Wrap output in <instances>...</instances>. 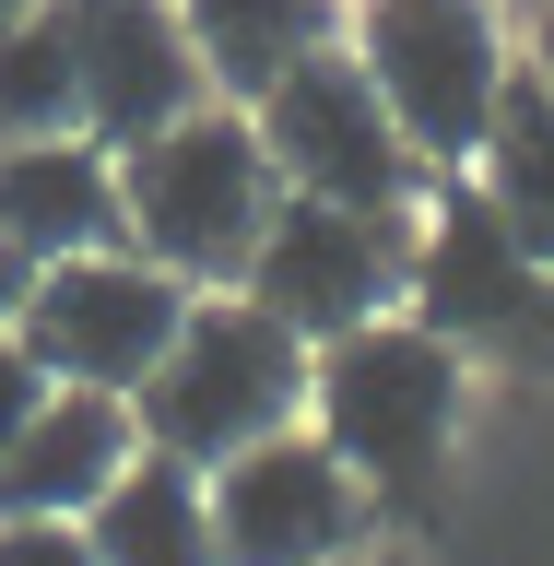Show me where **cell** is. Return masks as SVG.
Returning <instances> with one entry per match:
<instances>
[{
  "mask_svg": "<svg viewBox=\"0 0 554 566\" xmlns=\"http://www.w3.org/2000/svg\"><path fill=\"white\" fill-rule=\"evenodd\" d=\"M401 283H414V212H343V201H295L283 189L260 248H248L237 295L272 307L295 343H343L366 318H401Z\"/></svg>",
  "mask_w": 554,
  "mask_h": 566,
  "instance_id": "52a82bcc",
  "label": "cell"
},
{
  "mask_svg": "<svg viewBox=\"0 0 554 566\" xmlns=\"http://www.w3.org/2000/svg\"><path fill=\"white\" fill-rule=\"evenodd\" d=\"M83 543H95V566H224L212 555V484L189 460H166V449H142L83 507Z\"/></svg>",
  "mask_w": 554,
  "mask_h": 566,
  "instance_id": "5bb4252c",
  "label": "cell"
},
{
  "mask_svg": "<svg viewBox=\"0 0 554 566\" xmlns=\"http://www.w3.org/2000/svg\"><path fill=\"white\" fill-rule=\"evenodd\" d=\"M343 12H354V0H343Z\"/></svg>",
  "mask_w": 554,
  "mask_h": 566,
  "instance_id": "cb8c5ba5",
  "label": "cell"
},
{
  "mask_svg": "<svg viewBox=\"0 0 554 566\" xmlns=\"http://www.w3.org/2000/svg\"><path fill=\"white\" fill-rule=\"evenodd\" d=\"M0 237L24 248L35 272L48 260H83V248H130L118 237V154L95 130L0 142Z\"/></svg>",
  "mask_w": 554,
  "mask_h": 566,
  "instance_id": "7c38bea8",
  "label": "cell"
},
{
  "mask_svg": "<svg viewBox=\"0 0 554 566\" xmlns=\"http://www.w3.org/2000/svg\"><path fill=\"white\" fill-rule=\"evenodd\" d=\"M0 566H95L83 520H0Z\"/></svg>",
  "mask_w": 554,
  "mask_h": 566,
  "instance_id": "e0dca14e",
  "label": "cell"
},
{
  "mask_svg": "<svg viewBox=\"0 0 554 566\" xmlns=\"http://www.w3.org/2000/svg\"><path fill=\"white\" fill-rule=\"evenodd\" d=\"M401 318H425L460 366H520V378H554V260H531V248L495 224L472 177H437V189H425Z\"/></svg>",
  "mask_w": 554,
  "mask_h": 566,
  "instance_id": "5b68a950",
  "label": "cell"
},
{
  "mask_svg": "<svg viewBox=\"0 0 554 566\" xmlns=\"http://www.w3.org/2000/svg\"><path fill=\"white\" fill-rule=\"evenodd\" d=\"M48 130H83V83H71L60 12L35 0L24 24H0V142H48Z\"/></svg>",
  "mask_w": 554,
  "mask_h": 566,
  "instance_id": "2e32d148",
  "label": "cell"
},
{
  "mask_svg": "<svg viewBox=\"0 0 554 566\" xmlns=\"http://www.w3.org/2000/svg\"><path fill=\"white\" fill-rule=\"evenodd\" d=\"M343 48L401 118V142L425 154V177H472L495 106L520 83V12H495V0H354Z\"/></svg>",
  "mask_w": 554,
  "mask_h": 566,
  "instance_id": "3957f363",
  "label": "cell"
},
{
  "mask_svg": "<svg viewBox=\"0 0 554 566\" xmlns=\"http://www.w3.org/2000/svg\"><path fill=\"white\" fill-rule=\"evenodd\" d=\"M260 118V154L295 201H343V212H425V154L401 142V118L378 106V83L354 71V48H318L248 106Z\"/></svg>",
  "mask_w": 554,
  "mask_h": 566,
  "instance_id": "8992f818",
  "label": "cell"
},
{
  "mask_svg": "<svg viewBox=\"0 0 554 566\" xmlns=\"http://www.w3.org/2000/svg\"><path fill=\"white\" fill-rule=\"evenodd\" d=\"M472 189H484V212L531 248V260H554V95L531 71L508 83V106H495L484 154H472Z\"/></svg>",
  "mask_w": 554,
  "mask_h": 566,
  "instance_id": "9a60e30c",
  "label": "cell"
},
{
  "mask_svg": "<svg viewBox=\"0 0 554 566\" xmlns=\"http://www.w3.org/2000/svg\"><path fill=\"white\" fill-rule=\"evenodd\" d=\"M495 12H520V24H531V12H543V0H495Z\"/></svg>",
  "mask_w": 554,
  "mask_h": 566,
  "instance_id": "603a6c76",
  "label": "cell"
},
{
  "mask_svg": "<svg viewBox=\"0 0 554 566\" xmlns=\"http://www.w3.org/2000/svg\"><path fill=\"white\" fill-rule=\"evenodd\" d=\"M24 12H35V0H0V24H24Z\"/></svg>",
  "mask_w": 554,
  "mask_h": 566,
  "instance_id": "7402d4cb",
  "label": "cell"
},
{
  "mask_svg": "<svg viewBox=\"0 0 554 566\" xmlns=\"http://www.w3.org/2000/svg\"><path fill=\"white\" fill-rule=\"evenodd\" d=\"M343 566H414V555H401V543H366V555H343Z\"/></svg>",
  "mask_w": 554,
  "mask_h": 566,
  "instance_id": "44dd1931",
  "label": "cell"
},
{
  "mask_svg": "<svg viewBox=\"0 0 554 566\" xmlns=\"http://www.w3.org/2000/svg\"><path fill=\"white\" fill-rule=\"evenodd\" d=\"M520 71H531V83H543V95H554V0H543V12H531V24H520Z\"/></svg>",
  "mask_w": 554,
  "mask_h": 566,
  "instance_id": "d6986e66",
  "label": "cell"
},
{
  "mask_svg": "<svg viewBox=\"0 0 554 566\" xmlns=\"http://www.w3.org/2000/svg\"><path fill=\"white\" fill-rule=\"evenodd\" d=\"M71 35V83H83V130L106 154H130L154 142L166 118L212 106L201 60H189V24H177V0H48Z\"/></svg>",
  "mask_w": 554,
  "mask_h": 566,
  "instance_id": "30bf717a",
  "label": "cell"
},
{
  "mask_svg": "<svg viewBox=\"0 0 554 566\" xmlns=\"http://www.w3.org/2000/svg\"><path fill=\"white\" fill-rule=\"evenodd\" d=\"M24 295H35V260L12 237H0V331H12V318H24Z\"/></svg>",
  "mask_w": 554,
  "mask_h": 566,
  "instance_id": "ffe728a7",
  "label": "cell"
},
{
  "mask_svg": "<svg viewBox=\"0 0 554 566\" xmlns=\"http://www.w3.org/2000/svg\"><path fill=\"white\" fill-rule=\"evenodd\" d=\"M130 413H142V449L212 472V460L307 424V343H295L272 307H248L237 283H224V295H189L166 366L130 389Z\"/></svg>",
  "mask_w": 554,
  "mask_h": 566,
  "instance_id": "277c9868",
  "label": "cell"
},
{
  "mask_svg": "<svg viewBox=\"0 0 554 566\" xmlns=\"http://www.w3.org/2000/svg\"><path fill=\"white\" fill-rule=\"evenodd\" d=\"M460 401H472V366L425 318H366V331L307 354V437L378 495V520H401L449 484Z\"/></svg>",
  "mask_w": 554,
  "mask_h": 566,
  "instance_id": "6da1fadb",
  "label": "cell"
},
{
  "mask_svg": "<svg viewBox=\"0 0 554 566\" xmlns=\"http://www.w3.org/2000/svg\"><path fill=\"white\" fill-rule=\"evenodd\" d=\"M142 460V413L106 389H48L35 424L0 449V520H83L118 472Z\"/></svg>",
  "mask_w": 554,
  "mask_h": 566,
  "instance_id": "8fae6325",
  "label": "cell"
},
{
  "mask_svg": "<svg viewBox=\"0 0 554 566\" xmlns=\"http://www.w3.org/2000/svg\"><path fill=\"white\" fill-rule=\"evenodd\" d=\"M35 401H48V366H35V354L0 331V449H12V437L35 424Z\"/></svg>",
  "mask_w": 554,
  "mask_h": 566,
  "instance_id": "ac0fdd59",
  "label": "cell"
},
{
  "mask_svg": "<svg viewBox=\"0 0 554 566\" xmlns=\"http://www.w3.org/2000/svg\"><path fill=\"white\" fill-rule=\"evenodd\" d=\"M189 24V60L224 106H260L295 60L343 48V0H177Z\"/></svg>",
  "mask_w": 554,
  "mask_h": 566,
  "instance_id": "4fadbf2b",
  "label": "cell"
},
{
  "mask_svg": "<svg viewBox=\"0 0 554 566\" xmlns=\"http://www.w3.org/2000/svg\"><path fill=\"white\" fill-rule=\"evenodd\" d=\"M201 484H212V555L224 566H343L378 543V495L354 484L307 424L212 460Z\"/></svg>",
  "mask_w": 554,
  "mask_h": 566,
  "instance_id": "9c48e42d",
  "label": "cell"
},
{
  "mask_svg": "<svg viewBox=\"0 0 554 566\" xmlns=\"http://www.w3.org/2000/svg\"><path fill=\"white\" fill-rule=\"evenodd\" d=\"M177 318H189V283L154 272L142 248H83V260H48L12 318V343L48 366V389H106L130 401L154 366H166Z\"/></svg>",
  "mask_w": 554,
  "mask_h": 566,
  "instance_id": "ba28073f",
  "label": "cell"
},
{
  "mask_svg": "<svg viewBox=\"0 0 554 566\" xmlns=\"http://www.w3.org/2000/svg\"><path fill=\"white\" fill-rule=\"evenodd\" d=\"M272 201H283V177H272V154H260V118L224 106V95L118 154V237H130L154 272H177L189 295H224V283L248 272Z\"/></svg>",
  "mask_w": 554,
  "mask_h": 566,
  "instance_id": "7a4b0ae2",
  "label": "cell"
}]
</instances>
